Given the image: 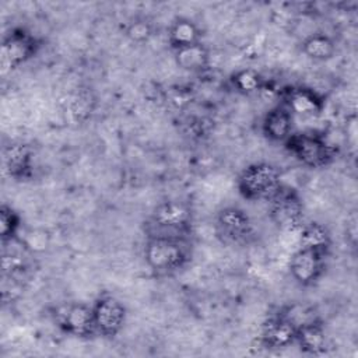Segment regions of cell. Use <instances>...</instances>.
Wrapping results in <instances>:
<instances>
[{
	"instance_id": "1",
	"label": "cell",
	"mask_w": 358,
	"mask_h": 358,
	"mask_svg": "<svg viewBox=\"0 0 358 358\" xmlns=\"http://www.w3.org/2000/svg\"><path fill=\"white\" fill-rule=\"evenodd\" d=\"M145 264L157 274H172L190 262V252L183 236L150 234L144 242Z\"/></svg>"
},
{
	"instance_id": "2",
	"label": "cell",
	"mask_w": 358,
	"mask_h": 358,
	"mask_svg": "<svg viewBox=\"0 0 358 358\" xmlns=\"http://www.w3.org/2000/svg\"><path fill=\"white\" fill-rule=\"evenodd\" d=\"M282 185L280 168L266 161L246 165L236 178L238 193L248 201H268Z\"/></svg>"
},
{
	"instance_id": "3",
	"label": "cell",
	"mask_w": 358,
	"mask_h": 358,
	"mask_svg": "<svg viewBox=\"0 0 358 358\" xmlns=\"http://www.w3.org/2000/svg\"><path fill=\"white\" fill-rule=\"evenodd\" d=\"M282 145L295 161L309 169L326 168L337 155L336 147L315 131H294Z\"/></svg>"
},
{
	"instance_id": "4",
	"label": "cell",
	"mask_w": 358,
	"mask_h": 358,
	"mask_svg": "<svg viewBox=\"0 0 358 358\" xmlns=\"http://www.w3.org/2000/svg\"><path fill=\"white\" fill-rule=\"evenodd\" d=\"M268 201V218L277 229L292 232L302 227L305 207L302 197L294 187L282 185Z\"/></svg>"
},
{
	"instance_id": "5",
	"label": "cell",
	"mask_w": 358,
	"mask_h": 358,
	"mask_svg": "<svg viewBox=\"0 0 358 358\" xmlns=\"http://www.w3.org/2000/svg\"><path fill=\"white\" fill-rule=\"evenodd\" d=\"M193 221V213L187 203L180 200H165L158 203L151 215L150 222L155 232L152 234H165L183 236L190 231Z\"/></svg>"
},
{
	"instance_id": "6",
	"label": "cell",
	"mask_w": 358,
	"mask_h": 358,
	"mask_svg": "<svg viewBox=\"0 0 358 358\" xmlns=\"http://www.w3.org/2000/svg\"><path fill=\"white\" fill-rule=\"evenodd\" d=\"M56 326L67 336L88 340L96 337L92 306L84 302H66L55 308Z\"/></svg>"
},
{
	"instance_id": "7",
	"label": "cell",
	"mask_w": 358,
	"mask_h": 358,
	"mask_svg": "<svg viewBox=\"0 0 358 358\" xmlns=\"http://www.w3.org/2000/svg\"><path fill=\"white\" fill-rule=\"evenodd\" d=\"M91 306L96 334L103 338H115L127 320V309L123 302L110 294H102Z\"/></svg>"
},
{
	"instance_id": "8",
	"label": "cell",
	"mask_w": 358,
	"mask_h": 358,
	"mask_svg": "<svg viewBox=\"0 0 358 358\" xmlns=\"http://www.w3.org/2000/svg\"><path fill=\"white\" fill-rule=\"evenodd\" d=\"M41 41L25 28H13L1 42V63L8 70H14L27 63L41 49Z\"/></svg>"
},
{
	"instance_id": "9",
	"label": "cell",
	"mask_w": 358,
	"mask_h": 358,
	"mask_svg": "<svg viewBox=\"0 0 358 358\" xmlns=\"http://www.w3.org/2000/svg\"><path fill=\"white\" fill-rule=\"evenodd\" d=\"M215 229L227 243H246L255 235L252 218L243 208L236 206H227L217 211Z\"/></svg>"
},
{
	"instance_id": "10",
	"label": "cell",
	"mask_w": 358,
	"mask_h": 358,
	"mask_svg": "<svg viewBox=\"0 0 358 358\" xmlns=\"http://www.w3.org/2000/svg\"><path fill=\"white\" fill-rule=\"evenodd\" d=\"M326 255L315 250L298 248L288 263V270L294 281L301 287L315 285L326 271Z\"/></svg>"
},
{
	"instance_id": "11",
	"label": "cell",
	"mask_w": 358,
	"mask_h": 358,
	"mask_svg": "<svg viewBox=\"0 0 358 358\" xmlns=\"http://www.w3.org/2000/svg\"><path fill=\"white\" fill-rule=\"evenodd\" d=\"M284 103L294 116L312 117L323 112L326 101L316 90L305 85H292L281 91Z\"/></svg>"
},
{
	"instance_id": "12",
	"label": "cell",
	"mask_w": 358,
	"mask_h": 358,
	"mask_svg": "<svg viewBox=\"0 0 358 358\" xmlns=\"http://www.w3.org/2000/svg\"><path fill=\"white\" fill-rule=\"evenodd\" d=\"M296 326L282 312H278L262 324L259 343L266 350H281L295 343Z\"/></svg>"
},
{
	"instance_id": "13",
	"label": "cell",
	"mask_w": 358,
	"mask_h": 358,
	"mask_svg": "<svg viewBox=\"0 0 358 358\" xmlns=\"http://www.w3.org/2000/svg\"><path fill=\"white\" fill-rule=\"evenodd\" d=\"M3 166L14 180H25L32 175L34 150L22 141H14L3 150Z\"/></svg>"
},
{
	"instance_id": "14",
	"label": "cell",
	"mask_w": 358,
	"mask_h": 358,
	"mask_svg": "<svg viewBox=\"0 0 358 358\" xmlns=\"http://www.w3.org/2000/svg\"><path fill=\"white\" fill-rule=\"evenodd\" d=\"M262 133L271 143H281L294 133V115L284 103L270 108L262 119Z\"/></svg>"
},
{
	"instance_id": "15",
	"label": "cell",
	"mask_w": 358,
	"mask_h": 358,
	"mask_svg": "<svg viewBox=\"0 0 358 358\" xmlns=\"http://www.w3.org/2000/svg\"><path fill=\"white\" fill-rule=\"evenodd\" d=\"M301 352L308 355H322L327 350V336L323 322L316 317L296 329L295 343Z\"/></svg>"
},
{
	"instance_id": "16",
	"label": "cell",
	"mask_w": 358,
	"mask_h": 358,
	"mask_svg": "<svg viewBox=\"0 0 358 358\" xmlns=\"http://www.w3.org/2000/svg\"><path fill=\"white\" fill-rule=\"evenodd\" d=\"M201 38H203L201 28L199 27L197 22H194L187 17H182V15L175 17L168 27L166 39L172 52L203 42Z\"/></svg>"
},
{
	"instance_id": "17",
	"label": "cell",
	"mask_w": 358,
	"mask_h": 358,
	"mask_svg": "<svg viewBox=\"0 0 358 358\" xmlns=\"http://www.w3.org/2000/svg\"><path fill=\"white\" fill-rule=\"evenodd\" d=\"M173 59L180 70L194 74L207 71L211 63L210 49L203 42L175 50Z\"/></svg>"
},
{
	"instance_id": "18",
	"label": "cell",
	"mask_w": 358,
	"mask_h": 358,
	"mask_svg": "<svg viewBox=\"0 0 358 358\" xmlns=\"http://www.w3.org/2000/svg\"><path fill=\"white\" fill-rule=\"evenodd\" d=\"M299 229V248L329 256L333 239L329 228L324 224L319 221H310L308 224H302Z\"/></svg>"
},
{
	"instance_id": "19",
	"label": "cell",
	"mask_w": 358,
	"mask_h": 358,
	"mask_svg": "<svg viewBox=\"0 0 358 358\" xmlns=\"http://www.w3.org/2000/svg\"><path fill=\"white\" fill-rule=\"evenodd\" d=\"M302 53L313 62H327L336 56V41L324 32H313L301 42Z\"/></svg>"
},
{
	"instance_id": "20",
	"label": "cell",
	"mask_w": 358,
	"mask_h": 358,
	"mask_svg": "<svg viewBox=\"0 0 358 358\" xmlns=\"http://www.w3.org/2000/svg\"><path fill=\"white\" fill-rule=\"evenodd\" d=\"M231 87L242 95L250 96L267 90L268 81L255 69H241L231 74Z\"/></svg>"
},
{
	"instance_id": "21",
	"label": "cell",
	"mask_w": 358,
	"mask_h": 358,
	"mask_svg": "<svg viewBox=\"0 0 358 358\" xmlns=\"http://www.w3.org/2000/svg\"><path fill=\"white\" fill-rule=\"evenodd\" d=\"M21 228V215L8 204H1L0 207V238L6 245L18 238Z\"/></svg>"
},
{
	"instance_id": "22",
	"label": "cell",
	"mask_w": 358,
	"mask_h": 358,
	"mask_svg": "<svg viewBox=\"0 0 358 358\" xmlns=\"http://www.w3.org/2000/svg\"><path fill=\"white\" fill-rule=\"evenodd\" d=\"M124 35L129 41L137 45L147 43L154 35V25L147 18H134L127 22L124 28Z\"/></svg>"
}]
</instances>
